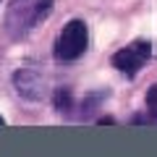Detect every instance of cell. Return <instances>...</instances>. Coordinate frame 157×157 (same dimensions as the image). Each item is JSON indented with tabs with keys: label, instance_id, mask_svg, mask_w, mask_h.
Listing matches in <instances>:
<instances>
[{
	"label": "cell",
	"instance_id": "obj_1",
	"mask_svg": "<svg viewBox=\"0 0 157 157\" xmlns=\"http://www.w3.org/2000/svg\"><path fill=\"white\" fill-rule=\"evenodd\" d=\"M52 3L55 0H8L6 16H3L6 37L13 39V42L29 37L52 13Z\"/></svg>",
	"mask_w": 157,
	"mask_h": 157
},
{
	"label": "cell",
	"instance_id": "obj_2",
	"mask_svg": "<svg viewBox=\"0 0 157 157\" xmlns=\"http://www.w3.org/2000/svg\"><path fill=\"white\" fill-rule=\"evenodd\" d=\"M89 47V26L84 18H71L66 26L58 32L55 45H52V58L58 63H76Z\"/></svg>",
	"mask_w": 157,
	"mask_h": 157
},
{
	"label": "cell",
	"instance_id": "obj_3",
	"mask_svg": "<svg viewBox=\"0 0 157 157\" xmlns=\"http://www.w3.org/2000/svg\"><path fill=\"white\" fill-rule=\"evenodd\" d=\"M149 58H152V42L149 39H131L126 47H121L118 52H113L110 66L115 68L118 73L134 78V76H139V71L149 63Z\"/></svg>",
	"mask_w": 157,
	"mask_h": 157
},
{
	"label": "cell",
	"instance_id": "obj_4",
	"mask_svg": "<svg viewBox=\"0 0 157 157\" xmlns=\"http://www.w3.org/2000/svg\"><path fill=\"white\" fill-rule=\"evenodd\" d=\"M13 89L26 102H42V97L47 92V81L42 76V71H37L32 66H24V68L13 71Z\"/></svg>",
	"mask_w": 157,
	"mask_h": 157
},
{
	"label": "cell",
	"instance_id": "obj_5",
	"mask_svg": "<svg viewBox=\"0 0 157 157\" xmlns=\"http://www.w3.org/2000/svg\"><path fill=\"white\" fill-rule=\"evenodd\" d=\"M52 105H55L58 113H71L73 107H76V102H73V89L71 86H58V89L52 92Z\"/></svg>",
	"mask_w": 157,
	"mask_h": 157
},
{
	"label": "cell",
	"instance_id": "obj_6",
	"mask_svg": "<svg viewBox=\"0 0 157 157\" xmlns=\"http://www.w3.org/2000/svg\"><path fill=\"white\" fill-rule=\"evenodd\" d=\"M107 97H110V92H107V89H97V92L84 94V100H81V105H78V107H81V115L86 118V115H92L94 110H100V105L107 100Z\"/></svg>",
	"mask_w": 157,
	"mask_h": 157
},
{
	"label": "cell",
	"instance_id": "obj_7",
	"mask_svg": "<svg viewBox=\"0 0 157 157\" xmlns=\"http://www.w3.org/2000/svg\"><path fill=\"white\" fill-rule=\"evenodd\" d=\"M147 113L152 118H157V84H152L147 89Z\"/></svg>",
	"mask_w": 157,
	"mask_h": 157
},
{
	"label": "cell",
	"instance_id": "obj_8",
	"mask_svg": "<svg viewBox=\"0 0 157 157\" xmlns=\"http://www.w3.org/2000/svg\"><path fill=\"white\" fill-rule=\"evenodd\" d=\"M100 123H115V118H110V115H102V118H100Z\"/></svg>",
	"mask_w": 157,
	"mask_h": 157
},
{
	"label": "cell",
	"instance_id": "obj_9",
	"mask_svg": "<svg viewBox=\"0 0 157 157\" xmlns=\"http://www.w3.org/2000/svg\"><path fill=\"white\" fill-rule=\"evenodd\" d=\"M0 126H6V121H3V115H0Z\"/></svg>",
	"mask_w": 157,
	"mask_h": 157
}]
</instances>
